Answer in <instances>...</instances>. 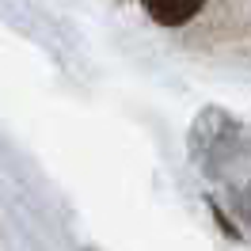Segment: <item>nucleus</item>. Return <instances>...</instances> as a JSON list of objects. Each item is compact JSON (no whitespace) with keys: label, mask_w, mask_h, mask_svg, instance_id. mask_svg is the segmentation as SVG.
<instances>
[{"label":"nucleus","mask_w":251,"mask_h":251,"mask_svg":"<svg viewBox=\"0 0 251 251\" xmlns=\"http://www.w3.org/2000/svg\"><path fill=\"white\" fill-rule=\"evenodd\" d=\"M145 12L160 27H183L187 19H194L202 12V0H145Z\"/></svg>","instance_id":"f257e3e1"}]
</instances>
